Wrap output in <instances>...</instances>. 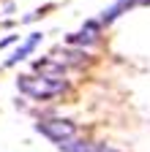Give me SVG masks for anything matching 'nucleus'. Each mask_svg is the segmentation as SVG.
Returning <instances> with one entry per match:
<instances>
[{
	"label": "nucleus",
	"mask_w": 150,
	"mask_h": 152,
	"mask_svg": "<svg viewBox=\"0 0 150 152\" xmlns=\"http://www.w3.org/2000/svg\"><path fill=\"white\" fill-rule=\"evenodd\" d=\"M35 130L44 133L47 139H52L55 144L71 141V139H74V133H77L74 122H68V120H41V122H35Z\"/></svg>",
	"instance_id": "f03ea898"
},
{
	"label": "nucleus",
	"mask_w": 150,
	"mask_h": 152,
	"mask_svg": "<svg viewBox=\"0 0 150 152\" xmlns=\"http://www.w3.org/2000/svg\"><path fill=\"white\" fill-rule=\"evenodd\" d=\"M96 35H98V22H87L82 33L68 35V44H93V41H96Z\"/></svg>",
	"instance_id": "20e7f679"
},
{
	"label": "nucleus",
	"mask_w": 150,
	"mask_h": 152,
	"mask_svg": "<svg viewBox=\"0 0 150 152\" xmlns=\"http://www.w3.org/2000/svg\"><path fill=\"white\" fill-rule=\"evenodd\" d=\"M41 38H44L41 33H30V35H27V41H22L19 46H16V52H14V54L8 57V60H6V65L11 68V65H16V63H22L25 57H27V54H30L35 46H38V44H41Z\"/></svg>",
	"instance_id": "7ed1b4c3"
},
{
	"label": "nucleus",
	"mask_w": 150,
	"mask_h": 152,
	"mask_svg": "<svg viewBox=\"0 0 150 152\" xmlns=\"http://www.w3.org/2000/svg\"><path fill=\"white\" fill-rule=\"evenodd\" d=\"M16 87H19V92H25L33 101H47V98L60 95L66 90V82L63 79H52V76H19V79H16Z\"/></svg>",
	"instance_id": "f257e3e1"
},
{
	"label": "nucleus",
	"mask_w": 150,
	"mask_h": 152,
	"mask_svg": "<svg viewBox=\"0 0 150 152\" xmlns=\"http://www.w3.org/2000/svg\"><path fill=\"white\" fill-rule=\"evenodd\" d=\"M63 152H106L104 147H98V144H90V141H77V139H71V141H63V144H58Z\"/></svg>",
	"instance_id": "39448f33"
},
{
	"label": "nucleus",
	"mask_w": 150,
	"mask_h": 152,
	"mask_svg": "<svg viewBox=\"0 0 150 152\" xmlns=\"http://www.w3.org/2000/svg\"><path fill=\"white\" fill-rule=\"evenodd\" d=\"M106 152H115V149H106Z\"/></svg>",
	"instance_id": "0eeeda50"
},
{
	"label": "nucleus",
	"mask_w": 150,
	"mask_h": 152,
	"mask_svg": "<svg viewBox=\"0 0 150 152\" xmlns=\"http://www.w3.org/2000/svg\"><path fill=\"white\" fill-rule=\"evenodd\" d=\"M14 41H16V35H8L6 41H0V46H8V44H14Z\"/></svg>",
	"instance_id": "423d86ee"
}]
</instances>
